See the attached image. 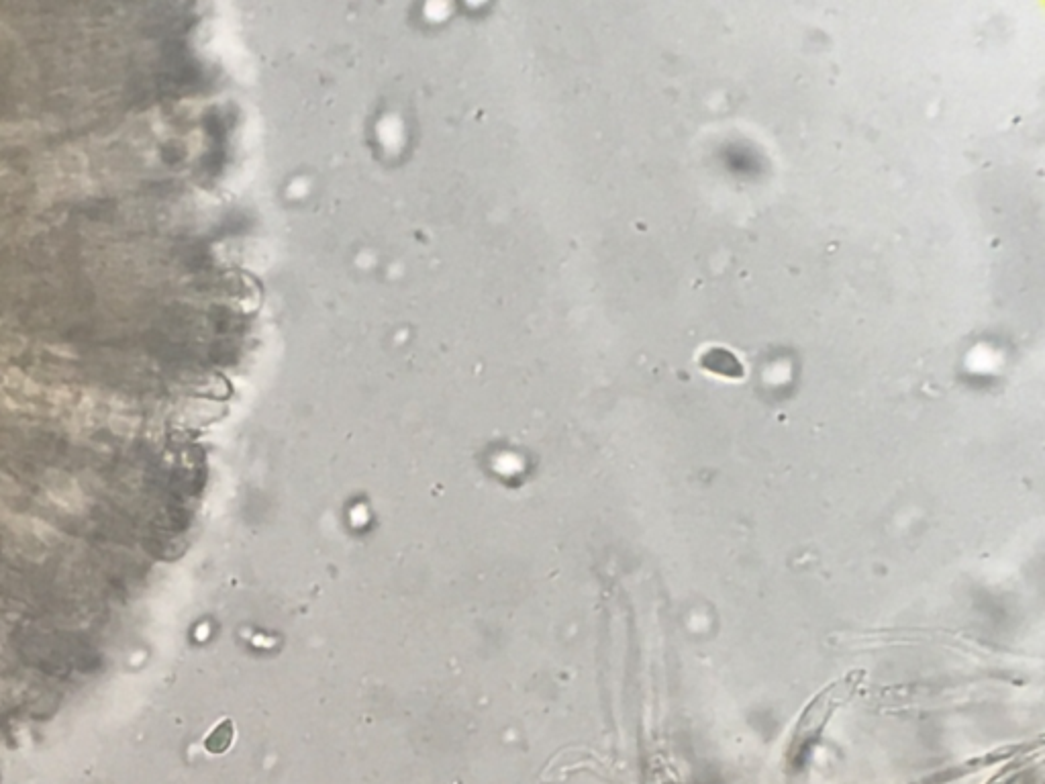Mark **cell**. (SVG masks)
<instances>
[{
	"instance_id": "cell-1",
	"label": "cell",
	"mask_w": 1045,
	"mask_h": 784,
	"mask_svg": "<svg viewBox=\"0 0 1045 784\" xmlns=\"http://www.w3.org/2000/svg\"><path fill=\"white\" fill-rule=\"evenodd\" d=\"M864 676H866L864 670H854L850 674H845V676L837 678L835 682L827 684L825 689L809 703V707L801 715L799 727H796V735H794L796 752L805 750L807 742L811 738H815V735L819 738V733L827 725L833 711L837 707H841L843 703H848L856 695Z\"/></svg>"
}]
</instances>
